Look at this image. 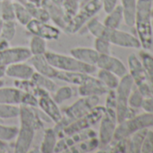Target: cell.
Returning a JSON list of instances; mask_svg holds the SVG:
<instances>
[{
	"instance_id": "45",
	"label": "cell",
	"mask_w": 153,
	"mask_h": 153,
	"mask_svg": "<svg viewBox=\"0 0 153 153\" xmlns=\"http://www.w3.org/2000/svg\"><path fill=\"white\" fill-rule=\"evenodd\" d=\"M15 152L14 143L0 139V153H11Z\"/></svg>"
},
{
	"instance_id": "1",
	"label": "cell",
	"mask_w": 153,
	"mask_h": 153,
	"mask_svg": "<svg viewBox=\"0 0 153 153\" xmlns=\"http://www.w3.org/2000/svg\"><path fill=\"white\" fill-rule=\"evenodd\" d=\"M153 0H137L135 22L138 39L144 50L150 49L152 45L151 10Z\"/></svg>"
},
{
	"instance_id": "16",
	"label": "cell",
	"mask_w": 153,
	"mask_h": 153,
	"mask_svg": "<svg viewBox=\"0 0 153 153\" xmlns=\"http://www.w3.org/2000/svg\"><path fill=\"white\" fill-rule=\"evenodd\" d=\"M97 68L108 70L121 79L127 74V68L121 59L111 54H100L97 62Z\"/></svg>"
},
{
	"instance_id": "41",
	"label": "cell",
	"mask_w": 153,
	"mask_h": 153,
	"mask_svg": "<svg viewBox=\"0 0 153 153\" xmlns=\"http://www.w3.org/2000/svg\"><path fill=\"white\" fill-rule=\"evenodd\" d=\"M143 98H144V97L141 95V93L137 88L131 92V94L129 96V99H128V105L130 107H132L134 109L141 107Z\"/></svg>"
},
{
	"instance_id": "36",
	"label": "cell",
	"mask_w": 153,
	"mask_h": 153,
	"mask_svg": "<svg viewBox=\"0 0 153 153\" xmlns=\"http://www.w3.org/2000/svg\"><path fill=\"white\" fill-rule=\"evenodd\" d=\"M16 25L15 20L3 21L1 31H0V38H3L10 42L16 36Z\"/></svg>"
},
{
	"instance_id": "15",
	"label": "cell",
	"mask_w": 153,
	"mask_h": 153,
	"mask_svg": "<svg viewBox=\"0 0 153 153\" xmlns=\"http://www.w3.org/2000/svg\"><path fill=\"white\" fill-rule=\"evenodd\" d=\"M42 6L47 10L50 20H51L57 27L64 31L69 19L66 16L62 6L55 3L52 0H42Z\"/></svg>"
},
{
	"instance_id": "19",
	"label": "cell",
	"mask_w": 153,
	"mask_h": 153,
	"mask_svg": "<svg viewBox=\"0 0 153 153\" xmlns=\"http://www.w3.org/2000/svg\"><path fill=\"white\" fill-rule=\"evenodd\" d=\"M35 70L30 63H25V61L16 62L7 66L6 76L15 79H31Z\"/></svg>"
},
{
	"instance_id": "52",
	"label": "cell",
	"mask_w": 153,
	"mask_h": 153,
	"mask_svg": "<svg viewBox=\"0 0 153 153\" xmlns=\"http://www.w3.org/2000/svg\"><path fill=\"white\" fill-rule=\"evenodd\" d=\"M4 85H5V81H4L3 79H0V88L4 87Z\"/></svg>"
},
{
	"instance_id": "27",
	"label": "cell",
	"mask_w": 153,
	"mask_h": 153,
	"mask_svg": "<svg viewBox=\"0 0 153 153\" xmlns=\"http://www.w3.org/2000/svg\"><path fill=\"white\" fill-rule=\"evenodd\" d=\"M31 79L34 82V84L36 86H38L39 88H41L50 93L55 92L56 89L58 88L57 84L52 80L51 78H49L47 76L39 74L37 72H34Z\"/></svg>"
},
{
	"instance_id": "6",
	"label": "cell",
	"mask_w": 153,
	"mask_h": 153,
	"mask_svg": "<svg viewBox=\"0 0 153 153\" xmlns=\"http://www.w3.org/2000/svg\"><path fill=\"white\" fill-rule=\"evenodd\" d=\"M105 106L97 105L94 109H92L87 114H85L84 116L72 122L68 126H66L58 134V137L63 138V137L69 136L76 132L90 129L93 125L97 124L102 119V117L105 114Z\"/></svg>"
},
{
	"instance_id": "34",
	"label": "cell",
	"mask_w": 153,
	"mask_h": 153,
	"mask_svg": "<svg viewBox=\"0 0 153 153\" xmlns=\"http://www.w3.org/2000/svg\"><path fill=\"white\" fill-rule=\"evenodd\" d=\"M28 49L32 55H43L47 51L46 40L36 35H33Z\"/></svg>"
},
{
	"instance_id": "56",
	"label": "cell",
	"mask_w": 153,
	"mask_h": 153,
	"mask_svg": "<svg viewBox=\"0 0 153 153\" xmlns=\"http://www.w3.org/2000/svg\"><path fill=\"white\" fill-rule=\"evenodd\" d=\"M151 16H152V18H153V9L151 10Z\"/></svg>"
},
{
	"instance_id": "10",
	"label": "cell",
	"mask_w": 153,
	"mask_h": 153,
	"mask_svg": "<svg viewBox=\"0 0 153 153\" xmlns=\"http://www.w3.org/2000/svg\"><path fill=\"white\" fill-rule=\"evenodd\" d=\"M25 28L32 35L39 36L46 41H57L61 33L60 29L56 25L33 18L25 25Z\"/></svg>"
},
{
	"instance_id": "38",
	"label": "cell",
	"mask_w": 153,
	"mask_h": 153,
	"mask_svg": "<svg viewBox=\"0 0 153 153\" xmlns=\"http://www.w3.org/2000/svg\"><path fill=\"white\" fill-rule=\"evenodd\" d=\"M62 7L70 21V19L79 11L80 7V1L79 0H63Z\"/></svg>"
},
{
	"instance_id": "40",
	"label": "cell",
	"mask_w": 153,
	"mask_h": 153,
	"mask_svg": "<svg viewBox=\"0 0 153 153\" xmlns=\"http://www.w3.org/2000/svg\"><path fill=\"white\" fill-rule=\"evenodd\" d=\"M99 54H110L111 53V43L103 38H96L95 48Z\"/></svg>"
},
{
	"instance_id": "11",
	"label": "cell",
	"mask_w": 153,
	"mask_h": 153,
	"mask_svg": "<svg viewBox=\"0 0 153 153\" xmlns=\"http://www.w3.org/2000/svg\"><path fill=\"white\" fill-rule=\"evenodd\" d=\"M38 106L42 110V112L47 115L51 121L57 123L62 118V114L59 108V105L54 101L51 93L41 88L38 96Z\"/></svg>"
},
{
	"instance_id": "48",
	"label": "cell",
	"mask_w": 153,
	"mask_h": 153,
	"mask_svg": "<svg viewBox=\"0 0 153 153\" xmlns=\"http://www.w3.org/2000/svg\"><path fill=\"white\" fill-rule=\"evenodd\" d=\"M10 47V44H9V41H7L3 38H0V51L2 50H6L7 48Z\"/></svg>"
},
{
	"instance_id": "29",
	"label": "cell",
	"mask_w": 153,
	"mask_h": 153,
	"mask_svg": "<svg viewBox=\"0 0 153 153\" xmlns=\"http://www.w3.org/2000/svg\"><path fill=\"white\" fill-rule=\"evenodd\" d=\"M149 129L144 128L141 130H139L135 131L133 134H131V138L130 141L128 142V151L132 153H138L140 152V148L143 142V140L148 132Z\"/></svg>"
},
{
	"instance_id": "51",
	"label": "cell",
	"mask_w": 153,
	"mask_h": 153,
	"mask_svg": "<svg viewBox=\"0 0 153 153\" xmlns=\"http://www.w3.org/2000/svg\"><path fill=\"white\" fill-rule=\"evenodd\" d=\"M52 1H54L55 3H57V4H59V5H61V6H62L63 0H52Z\"/></svg>"
},
{
	"instance_id": "46",
	"label": "cell",
	"mask_w": 153,
	"mask_h": 153,
	"mask_svg": "<svg viewBox=\"0 0 153 153\" xmlns=\"http://www.w3.org/2000/svg\"><path fill=\"white\" fill-rule=\"evenodd\" d=\"M141 107L147 113H153V96L143 98Z\"/></svg>"
},
{
	"instance_id": "47",
	"label": "cell",
	"mask_w": 153,
	"mask_h": 153,
	"mask_svg": "<svg viewBox=\"0 0 153 153\" xmlns=\"http://www.w3.org/2000/svg\"><path fill=\"white\" fill-rule=\"evenodd\" d=\"M117 1L118 0H103V8L106 14L115 7V6L117 5Z\"/></svg>"
},
{
	"instance_id": "39",
	"label": "cell",
	"mask_w": 153,
	"mask_h": 153,
	"mask_svg": "<svg viewBox=\"0 0 153 153\" xmlns=\"http://www.w3.org/2000/svg\"><path fill=\"white\" fill-rule=\"evenodd\" d=\"M18 132V127L3 125L0 123V139L11 141L16 139Z\"/></svg>"
},
{
	"instance_id": "55",
	"label": "cell",
	"mask_w": 153,
	"mask_h": 153,
	"mask_svg": "<svg viewBox=\"0 0 153 153\" xmlns=\"http://www.w3.org/2000/svg\"><path fill=\"white\" fill-rule=\"evenodd\" d=\"M151 28H152V33H153V20L151 21Z\"/></svg>"
},
{
	"instance_id": "7",
	"label": "cell",
	"mask_w": 153,
	"mask_h": 153,
	"mask_svg": "<svg viewBox=\"0 0 153 153\" xmlns=\"http://www.w3.org/2000/svg\"><path fill=\"white\" fill-rule=\"evenodd\" d=\"M133 80L129 74L122 76L120 82L115 88L116 93V119L117 123H121L126 119V115L129 110L128 99L133 87Z\"/></svg>"
},
{
	"instance_id": "5",
	"label": "cell",
	"mask_w": 153,
	"mask_h": 153,
	"mask_svg": "<svg viewBox=\"0 0 153 153\" xmlns=\"http://www.w3.org/2000/svg\"><path fill=\"white\" fill-rule=\"evenodd\" d=\"M151 126H153V113L146 112L144 114L135 115L132 118L125 119L124 121L118 123L114 134V140H120L127 139L135 131Z\"/></svg>"
},
{
	"instance_id": "42",
	"label": "cell",
	"mask_w": 153,
	"mask_h": 153,
	"mask_svg": "<svg viewBox=\"0 0 153 153\" xmlns=\"http://www.w3.org/2000/svg\"><path fill=\"white\" fill-rule=\"evenodd\" d=\"M140 152L142 153H152L153 152V131H148L141 148H140Z\"/></svg>"
},
{
	"instance_id": "20",
	"label": "cell",
	"mask_w": 153,
	"mask_h": 153,
	"mask_svg": "<svg viewBox=\"0 0 153 153\" xmlns=\"http://www.w3.org/2000/svg\"><path fill=\"white\" fill-rule=\"evenodd\" d=\"M32 67L34 68L35 72L47 76L49 78L55 79L56 75L58 73V70L56 68H54L46 59V57L43 55H32L31 58L28 59Z\"/></svg>"
},
{
	"instance_id": "8",
	"label": "cell",
	"mask_w": 153,
	"mask_h": 153,
	"mask_svg": "<svg viewBox=\"0 0 153 153\" xmlns=\"http://www.w3.org/2000/svg\"><path fill=\"white\" fill-rule=\"evenodd\" d=\"M99 128V147L102 149L108 146L114 140V134L117 126L116 113L114 109L106 108Z\"/></svg>"
},
{
	"instance_id": "53",
	"label": "cell",
	"mask_w": 153,
	"mask_h": 153,
	"mask_svg": "<svg viewBox=\"0 0 153 153\" xmlns=\"http://www.w3.org/2000/svg\"><path fill=\"white\" fill-rule=\"evenodd\" d=\"M79 1H80V6H82L83 4H85L86 2H88V0H79Z\"/></svg>"
},
{
	"instance_id": "12",
	"label": "cell",
	"mask_w": 153,
	"mask_h": 153,
	"mask_svg": "<svg viewBox=\"0 0 153 153\" xmlns=\"http://www.w3.org/2000/svg\"><path fill=\"white\" fill-rule=\"evenodd\" d=\"M32 54L26 47H9L0 51V66H8L13 63L27 61Z\"/></svg>"
},
{
	"instance_id": "26",
	"label": "cell",
	"mask_w": 153,
	"mask_h": 153,
	"mask_svg": "<svg viewBox=\"0 0 153 153\" xmlns=\"http://www.w3.org/2000/svg\"><path fill=\"white\" fill-rule=\"evenodd\" d=\"M121 2L123 11V20L128 26L132 27L135 22L137 0H121Z\"/></svg>"
},
{
	"instance_id": "43",
	"label": "cell",
	"mask_w": 153,
	"mask_h": 153,
	"mask_svg": "<svg viewBox=\"0 0 153 153\" xmlns=\"http://www.w3.org/2000/svg\"><path fill=\"white\" fill-rule=\"evenodd\" d=\"M23 92H24V91H23ZM21 105L37 107V106H38V98H37L34 95H33V94H31V93L24 92V93H23V97H22Z\"/></svg>"
},
{
	"instance_id": "50",
	"label": "cell",
	"mask_w": 153,
	"mask_h": 153,
	"mask_svg": "<svg viewBox=\"0 0 153 153\" xmlns=\"http://www.w3.org/2000/svg\"><path fill=\"white\" fill-rule=\"evenodd\" d=\"M27 2L32 3V4H34V5H37V6H41L42 0H25V3H27Z\"/></svg>"
},
{
	"instance_id": "17",
	"label": "cell",
	"mask_w": 153,
	"mask_h": 153,
	"mask_svg": "<svg viewBox=\"0 0 153 153\" xmlns=\"http://www.w3.org/2000/svg\"><path fill=\"white\" fill-rule=\"evenodd\" d=\"M109 89L95 76L89 75L83 84L79 86L80 97H101L107 94Z\"/></svg>"
},
{
	"instance_id": "25",
	"label": "cell",
	"mask_w": 153,
	"mask_h": 153,
	"mask_svg": "<svg viewBox=\"0 0 153 153\" xmlns=\"http://www.w3.org/2000/svg\"><path fill=\"white\" fill-rule=\"evenodd\" d=\"M123 20V11L122 6L116 5L115 7L107 13V16L105 18L104 25L112 29H118Z\"/></svg>"
},
{
	"instance_id": "24",
	"label": "cell",
	"mask_w": 153,
	"mask_h": 153,
	"mask_svg": "<svg viewBox=\"0 0 153 153\" xmlns=\"http://www.w3.org/2000/svg\"><path fill=\"white\" fill-rule=\"evenodd\" d=\"M58 133L54 128H49L44 131V135L42 141L41 143L40 151L42 153H51L54 152L57 142H58Z\"/></svg>"
},
{
	"instance_id": "28",
	"label": "cell",
	"mask_w": 153,
	"mask_h": 153,
	"mask_svg": "<svg viewBox=\"0 0 153 153\" xmlns=\"http://www.w3.org/2000/svg\"><path fill=\"white\" fill-rule=\"evenodd\" d=\"M97 79L110 90V89H115L120 82V78L117 76L115 74L100 68L97 73Z\"/></svg>"
},
{
	"instance_id": "21",
	"label": "cell",
	"mask_w": 153,
	"mask_h": 153,
	"mask_svg": "<svg viewBox=\"0 0 153 153\" xmlns=\"http://www.w3.org/2000/svg\"><path fill=\"white\" fill-rule=\"evenodd\" d=\"M69 52L71 56L78 60L94 66H97V62L100 55L95 49L87 47H76L71 49Z\"/></svg>"
},
{
	"instance_id": "18",
	"label": "cell",
	"mask_w": 153,
	"mask_h": 153,
	"mask_svg": "<svg viewBox=\"0 0 153 153\" xmlns=\"http://www.w3.org/2000/svg\"><path fill=\"white\" fill-rule=\"evenodd\" d=\"M128 65L130 76L133 80V83L137 88H140L143 85L149 84L148 75L142 62L134 55L131 54L128 58Z\"/></svg>"
},
{
	"instance_id": "2",
	"label": "cell",
	"mask_w": 153,
	"mask_h": 153,
	"mask_svg": "<svg viewBox=\"0 0 153 153\" xmlns=\"http://www.w3.org/2000/svg\"><path fill=\"white\" fill-rule=\"evenodd\" d=\"M99 103V97H81L71 105L64 110L61 120L55 123L54 130L59 134L66 126L72 122L79 119L94 109Z\"/></svg>"
},
{
	"instance_id": "57",
	"label": "cell",
	"mask_w": 153,
	"mask_h": 153,
	"mask_svg": "<svg viewBox=\"0 0 153 153\" xmlns=\"http://www.w3.org/2000/svg\"><path fill=\"white\" fill-rule=\"evenodd\" d=\"M0 1H3V0H0Z\"/></svg>"
},
{
	"instance_id": "44",
	"label": "cell",
	"mask_w": 153,
	"mask_h": 153,
	"mask_svg": "<svg viewBox=\"0 0 153 153\" xmlns=\"http://www.w3.org/2000/svg\"><path fill=\"white\" fill-rule=\"evenodd\" d=\"M106 108H112L115 110L116 107V93L115 89H110L107 92V97L105 100V106Z\"/></svg>"
},
{
	"instance_id": "9",
	"label": "cell",
	"mask_w": 153,
	"mask_h": 153,
	"mask_svg": "<svg viewBox=\"0 0 153 153\" xmlns=\"http://www.w3.org/2000/svg\"><path fill=\"white\" fill-rule=\"evenodd\" d=\"M103 39L107 40L111 44H114L120 47L134 49H140L141 47L140 42L137 37L118 29L106 27L103 35Z\"/></svg>"
},
{
	"instance_id": "32",
	"label": "cell",
	"mask_w": 153,
	"mask_h": 153,
	"mask_svg": "<svg viewBox=\"0 0 153 153\" xmlns=\"http://www.w3.org/2000/svg\"><path fill=\"white\" fill-rule=\"evenodd\" d=\"M25 6L26 7V8L28 9V11L30 12V14L33 19H37L39 21H42V22H46V23H48L50 21L49 14H48L47 10L42 5L37 6V5L27 2L25 4Z\"/></svg>"
},
{
	"instance_id": "35",
	"label": "cell",
	"mask_w": 153,
	"mask_h": 153,
	"mask_svg": "<svg viewBox=\"0 0 153 153\" xmlns=\"http://www.w3.org/2000/svg\"><path fill=\"white\" fill-rule=\"evenodd\" d=\"M73 95H74V92H73L72 88L68 86H63V87L58 88L56 91L53 92L52 98L58 105H59L70 99L73 97Z\"/></svg>"
},
{
	"instance_id": "22",
	"label": "cell",
	"mask_w": 153,
	"mask_h": 153,
	"mask_svg": "<svg viewBox=\"0 0 153 153\" xmlns=\"http://www.w3.org/2000/svg\"><path fill=\"white\" fill-rule=\"evenodd\" d=\"M23 91L17 88H0V104L20 105L23 97Z\"/></svg>"
},
{
	"instance_id": "14",
	"label": "cell",
	"mask_w": 153,
	"mask_h": 153,
	"mask_svg": "<svg viewBox=\"0 0 153 153\" xmlns=\"http://www.w3.org/2000/svg\"><path fill=\"white\" fill-rule=\"evenodd\" d=\"M35 131H36L33 127L20 124L14 143L16 153H26L30 150L35 136Z\"/></svg>"
},
{
	"instance_id": "31",
	"label": "cell",
	"mask_w": 153,
	"mask_h": 153,
	"mask_svg": "<svg viewBox=\"0 0 153 153\" xmlns=\"http://www.w3.org/2000/svg\"><path fill=\"white\" fill-rule=\"evenodd\" d=\"M0 20L2 21L16 20L13 0H3V1H0Z\"/></svg>"
},
{
	"instance_id": "3",
	"label": "cell",
	"mask_w": 153,
	"mask_h": 153,
	"mask_svg": "<svg viewBox=\"0 0 153 153\" xmlns=\"http://www.w3.org/2000/svg\"><path fill=\"white\" fill-rule=\"evenodd\" d=\"M47 60L57 69L63 71L82 72L87 74H94L97 71V66L83 63L71 55H65L55 51H47L44 54Z\"/></svg>"
},
{
	"instance_id": "23",
	"label": "cell",
	"mask_w": 153,
	"mask_h": 153,
	"mask_svg": "<svg viewBox=\"0 0 153 153\" xmlns=\"http://www.w3.org/2000/svg\"><path fill=\"white\" fill-rule=\"evenodd\" d=\"M90 74L82 73V72H74V71H63V70H58V73L56 75L57 79L68 83L73 84L76 86H80L85 82V80L88 79V76Z\"/></svg>"
},
{
	"instance_id": "4",
	"label": "cell",
	"mask_w": 153,
	"mask_h": 153,
	"mask_svg": "<svg viewBox=\"0 0 153 153\" xmlns=\"http://www.w3.org/2000/svg\"><path fill=\"white\" fill-rule=\"evenodd\" d=\"M102 8L103 0H88V2L80 6L79 11L70 19L64 31L68 34L76 33L90 19L95 17Z\"/></svg>"
},
{
	"instance_id": "54",
	"label": "cell",
	"mask_w": 153,
	"mask_h": 153,
	"mask_svg": "<svg viewBox=\"0 0 153 153\" xmlns=\"http://www.w3.org/2000/svg\"><path fill=\"white\" fill-rule=\"evenodd\" d=\"M2 24H3V21L0 20V31H1V27H2Z\"/></svg>"
},
{
	"instance_id": "30",
	"label": "cell",
	"mask_w": 153,
	"mask_h": 153,
	"mask_svg": "<svg viewBox=\"0 0 153 153\" xmlns=\"http://www.w3.org/2000/svg\"><path fill=\"white\" fill-rule=\"evenodd\" d=\"M140 55L141 58V62L148 75V82L153 96V56L146 51H140Z\"/></svg>"
},
{
	"instance_id": "49",
	"label": "cell",
	"mask_w": 153,
	"mask_h": 153,
	"mask_svg": "<svg viewBox=\"0 0 153 153\" xmlns=\"http://www.w3.org/2000/svg\"><path fill=\"white\" fill-rule=\"evenodd\" d=\"M6 68L7 67L5 66H0V79H3L6 76Z\"/></svg>"
},
{
	"instance_id": "13",
	"label": "cell",
	"mask_w": 153,
	"mask_h": 153,
	"mask_svg": "<svg viewBox=\"0 0 153 153\" xmlns=\"http://www.w3.org/2000/svg\"><path fill=\"white\" fill-rule=\"evenodd\" d=\"M20 124H25L33 127L35 131L40 130L44 125V119L41 115V112L36 110V107L21 105H19Z\"/></svg>"
},
{
	"instance_id": "33",
	"label": "cell",
	"mask_w": 153,
	"mask_h": 153,
	"mask_svg": "<svg viewBox=\"0 0 153 153\" xmlns=\"http://www.w3.org/2000/svg\"><path fill=\"white\" fill-rule=\"evenodd\" d=\"M14 8H15V16L16 20L21 24L22 25H26L32 19V16L26 7L19 2H14Z\"/></svg>"
},
{
	"instance_id": "37",
	"label": "cell",
	"mask_w": 153,
	"mask_h": 153,
	"mask_svg": "<svg viewBox=\"0 0 153 153\" xmlns=\"http://www.w3.org/2000/svg\"><path fill=\"white\" fill-rule=\"evenodd\" d=\"M19 105L0 104V119H11L18 117Z\"/></svg>"
}]
</instances>
